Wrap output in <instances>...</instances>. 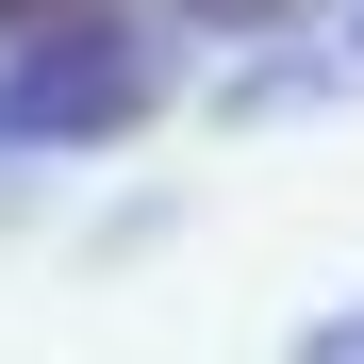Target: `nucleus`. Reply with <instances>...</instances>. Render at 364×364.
Masks as SVG:
<instances>
[{
  "mask_svg": "<svg viewBox=\"0 0 364 364\" xmlns=\"http://www.w3.org/2000/svg\"><path fill=\"white\" fill-rule=\"evenodd\" d=\"M199 33H265V17H298V0H182Z\"/></svg>",
  "mask_w": 364,
  "mask_h": 364,
  "instance_id": "obj_2",
  "label": "nucleus"
},
{
  "mask_svg": "<svg viewBox=\"0 0 364 364\" xmlns=\"http://www.w3.org/2000/svg\"><path fill=\"white\" fill-rule=\"evenodd\" d=\"M166 100V67L133 33H17V67H0V149H116L133 116Z\"/></svg>",
  "mask_w": 364,
  "mask_h": 364,
  "instance_id": "obj_1",
  "label": "nucleus"
},
{
  "mask_svg": "<svg viewBox=\"0 0 364 364\" xmlns=\"http://www.w3.org/2000/svg\"><path fill=\"white\" fill-rule=\"evenodd\" d=\"M298 364H364V315H315V331H298Z\"/></svg>",
  "mask_w": 364,
  "mask_h": 364,
  "instance_id": "obj_3",
  "label": "nucleus"
}]
</instances>
